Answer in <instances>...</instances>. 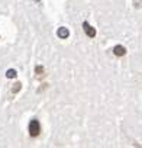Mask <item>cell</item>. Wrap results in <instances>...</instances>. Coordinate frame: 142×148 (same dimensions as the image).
Segmentation results:
<instances>
[{"label":"cell","mask_w":142,"mask_h":148,"mask_svg":"<svg viewBox=\"0 0 142 148\" xmlns=\"http://www.w3.org/2000/svg\"><path fill=\"white\" fill-rule=\"evenodd\" d=\"M113 54H115L116 57H123V55L126 54V48L122 47V45H116V47L113 48Z\"/></svg>","instance_id":"277c9868"},{"label":"cell","mask_w":142,"mask_h":148,"mask_svg":"<svg viewBox=\"0 0 142 148\" xmlns=\"http://www.w3.org/2000/svg\"><path fill=\"white\" fill-rule=\"evenodd\" d=\"M45 76H46L45 68H44L42 65H36V67H35V77H36L38 80H42Z\"/></svg>","instance_id":"3957f363"},{"label":"cell","mask_w":142,"mask_h":148,"mask_svg":"<svg viewBox=\"0 0 142 148\" xmlns=\"http://www.w3.org/2000/svg\"><path fill=\"white\" fill-rule=\"evenodd\" d=\"M57 35L59 36V39H67V38L70 36V31H68L67 28H64V26H62V28H59V29H58Z\"/></svg>","instance_id":"5b68a950"},{"label":"cell","mask_w":142,"mask_h":148,"mask_svg":"<svg viewBox=\"0 0 142 148\" xmlns=\"http://www.w3.org/2000/svg\"><path fill=\"white\" fill-rule=\"evenodd\" d=\"M20 87H22V84H20V83H16V84H15V89H13L12 92H13V93H18V92L20 90Z\"/></svg>","instance_id":"52a82bcc"},{"label":"cell","mask_w":142,"mask_h":148,"mask_svg":"<svg viewBox=\"0 0 142 148\" xmlns=\"http://www.w3.org/2000/svg\"><path fill=\"white\" fill-rule=\"evenodd\" d=\"M16 76H18L16 70H12V68H10V70H8V71H6V77H8V79H15Z\"/></svg>","instance_id":"8992f818"},{"label":"cell","mask_w":142,"mask_h":148,"mask_svg":"<svg viewBox=\"0 0 142 148\" xmlns=\"http://www.w3.org/2000/svg\"><path fill=\"white\" fill-rule=\"evenodd\" d=\"M33 2H41V0H33Z\"/></svg>","instance_id":"ba28073f"},{"label":"cell","mask_w":142,"mask_h":148,"mask_svg":"<svg viewBox=\"0 0 142 148\" xmlns=\"http://www.w3.org/2000/svg\"><path fill=\"white\" fill-rule=\"evenodd\" d=\"M83 31L86 32V35H87L89 38H94V36H96V29H94L89 22H86V21L83 22Z\"/></svg>","instance_id":"7a4b0ae2"},{"label":"cell","mask_w":142,"mask_h":148,"mask_svg":"<svg viewBox=\"0 0 142 148\" xmlns=\"http://www.w3.org/2000/svg\"><path fill=\"white\" fill-rule=\"evenodd\" d=\"M28 131H29V135L32 138H36L39 134H41V123L38 119H32L29 122V126H28Z\"/></svg>","instance_id":"6da1fadb"}]
</instances>
